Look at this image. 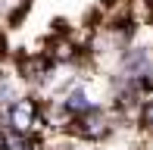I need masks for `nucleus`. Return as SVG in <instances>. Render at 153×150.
Masks as SVG:
<instances>
[{"label": "nucleus", "instance_id": "nucleus-1", "mask_svg": "<svg viewBox=\"0 0 153 150\" xmlns=\"http://www.w3.org/2000/svg\"><path fill=\"white\" fill-rule=\"evenodd\" d=\"M10 128L13 131H25V134H38V128H44V110H41V100L34 94H19L10 106Z\"/></svg>", "mask_w": 153, "mask_h": 150}, {"label": "nucleus", "instance_id": "nucleus-2", "mask_svg": "<svg viewBox=\"0 0 153 150\" xmlns=\"http://www.w3.org/2000/svg\"><path fill=\"white\" fill-rule=\"evenodd\" d=\"M153 69V47L147 44H128L119 50V72L134 78V75Z\"/></svg>", "mask_w": 153, "mask_h": 150}, {"label": "nucleus", "instance_id": "nucleus-3", "mask_svg": "<svg viewBox=\"0 0 153 150\" xmlns=\"http://www.w3.org/2000/svg\"><path fill=\"white\" fill-rule=\"evenodd\" d=\"M59 100H62V110H66L69 116H85V113L94 106V100L88 97V91H85V85H81V81L69 85V88H66V94H62Z\"/></svg>", "mask_w": 153, "mask_h": 150}, {"label": "nucleus", "instance_id": "nucleus-4", "mask_svg": "<svg viewBox=\"0 0 153 150\" xmlns=\"http://www.w3.org/2000/svg\"><path fill=\"white\" fill-rule=\"evenodd\" d=\"M16 97H19V88L13 85V78H10V75L0 69V110H6V106H10Z\"/></svg>", "mask_w": 153, "mask_h": 150}, {"label": "nucleus", "instance_id": "nucleus-5", "mask_svg": "<svg viewBox=\"0 0 153 150\" xmlns=\"http://www.w3.org/2000/svg\"><path fill=\"white\" fill-rule=\"evenodd\" d=\"M3 59H10V38L0 31V63H3Z\"/></svg>", "mask_w": 153, "mask_h": 150}]
</instances>
